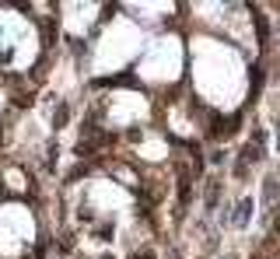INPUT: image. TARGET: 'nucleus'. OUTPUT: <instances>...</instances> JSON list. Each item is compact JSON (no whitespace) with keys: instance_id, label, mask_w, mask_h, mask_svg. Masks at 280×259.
I'll use <instances>...</instances> for the list:
<instances>
[{"instance_id":"f257e3e1","label":"nucleus","mask_w":280,"mask_h":259,"mask_svg":"<svg viewBox=\"0 0 280 259\" xmlns=\"http://www.w3.org/2000/svg\"><path fill=\"white\" fill-rule=\"evenodd\" d=\"M238 123H242V116H228V119H224V116L214 112V116H210V130H207V133H210V137H228V133H235Z\"/></svg>"},{"instance_id":"f03ea898","label":"nucleus","mask_w":280,"mask_h":259,"mask_svg":"<svg viewBox=\"0 0 280 259\" xmlns=\"http://www.w3.org/2000/svg\"><path fill=\"white\" fill-rule=\"evenodd\" d=\"M259 88H263V67H252V98L259 95Z\"/></svg>"},{"instance_id":"7ed1b4c3","label":"nucleus","mask_w":280,"mask_h":259,"mask_svg":"<svg viewBox=\"0 0 280 259\" xmlns=\"http://www.w3.org/2000/svg\"><path fill=\"white\" fill-rule=\"evenodd\" d=\"M140 259H154V256H151V252H144V256H140Z\"/></svg>"},{"instance_id":"20e7f679","label":"nucleus","mask_w":280,"mask_h":259,"mask_svg":"<svg viewBox=\"0 0 280 259\" xmlns=\"http://www.w3.org/2000/svg\"><path fill=\"white\" fill-rule=\"evenodd\" d=\"M0 137H4V133H0Z\"/></svg>"}]
</instances>
